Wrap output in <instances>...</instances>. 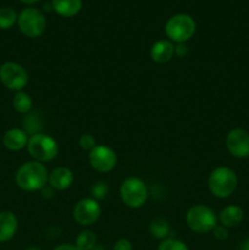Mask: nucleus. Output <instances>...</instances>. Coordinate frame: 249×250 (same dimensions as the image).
<instances>
[{"label":"nucleus","instance_id":"obj_20","mask_svg":"<svg viewBox=\"0 0 249 250\" xmlns=\"http://www.w3.org/2000/svg\"><path fill=\"white\" fill-rule=\"evenodd\" d=\"M75 246L80 250H93L97 247V236L94 232L84 229L76 237Z\"/></svg>","mask_w":249,"mask_h":250},{"label":"nucleus","instance_id":"obj_29","mask_svg":"<svg viewBox=\"0 0 249 250\" xmlns=\"http://www.w3.org/2000/svg\"><path fill=\"white\" fill-rule=\"evenodd\" d=\"M53 250H80L75 244H60V246L55 247Z\"/></svg>","mask_w":249,"mask_h":250},{"label":"nucleus","instance_id":"obj_27","mask_svg":"<svg viewBox=\"0 0 249 250\" xmlns=\"http://www.w3.org/2000/svg\"><path fill=\"white\" fill-rule=\"evenodd\" d=\"M112 250H133V246L131 242L126 238H120L115 242Z\"/></svg>","mask_w":249,"mask_h":250},{"label":"nucleus","instance_id":"obj_4","mask_svg":"<svg viewBox=\"0 0 249 250\" xmlns=\"http://www.w3.org/2000/svg\"><path fill=\"white\" fill-rule=\"evenodd\" d=\"M27 151L33 160L39 163L53 161L59 154L58 142L45 133H37L29 136L27 143Z\"/></svg>","mask_w":249,"mask_h":250},{"label":"nucleus","instance_id":"obj_15","mask_svg":"<svg viewBox=\"0 0 249 250\" xmlns=\"http://www.w3.org/2000/svg\"><path fill=\"white\" fill-rule=\"evenodd\" d=\"M175 55V45L168 39H161L151 45L150 58L156 63H166Z\"/></svg>","mask_w":249,"mask_h":250},{"label":"nucleus","instance_id":"obj_14","mask_svg":"<svg viewBox=\"0 0 249 250\" xmlns=\"http://www.w3.org/2000/svg\"><path fill=\"white\" fill-rule=\"evenodd\" d=\"M19 229V220L12 211L0 212V243L11 241Z\"/></svg>","mask_w":249,"mask_h":250},{"label":"nucleus","instance_id":"obj_28","mask_svg":"<svg viewBox=\"0 0 249 250\" xmlns=\"http://www.w3.org/2000/svg\"><path fill=\"white\" fill-rule=\"evenodd\" d=\"M188 53V46L186 43H178L175 45V55H177L178 58H183V56L187 55Z\"/></svg>","mask_w":249,"mask_h":250},{"label":"nucleus","instance_id":"obj_26","mask_svg":"<svg viewBox=\"0 0 249 250\" xmlns=\"http://www.w3.org/2000/svg\"><path fill=\"white\" fill-rule=\"evenodd\" d=\"M212 234H214V237L217 241H226L228 238V229L217 224L215 229H212Z\"/></svg>","mask_w":249,"mask_h":250},{"label":"nucleus","instance_id":"obj_5","mask_svg":"<svg viewBox=\"0 0 249 250\" xmlns=\"http://www.w3.org/2000/svg\"><path fill=\"white\" fill-rule=\"evenodd\" d=\"M197 24L194 19L187 14H177L171 16L165 24V33L172 43H186L195 33Z\"/></svg>","mask_w":249,"mask_h":250},{"label":"nucleus","instance_id":"obj_18","mask_svg":"<svg viewBox=\"0 0 249 250\" xmlns=\"http://www.w3.org/2000/svg\"><path fill=\"white\" fill-rule=\"evenodd\" d=\"M12 106H14L15 111L19 114L27 115L31 112L32 107H33V100H32L31 95L23 90L16 92L12 98Z\"/></svg>","mask_w":249,"mask_h":250},{"label":"nucleus","instance_id":"obj_23","mask_svg":"<svg viewBox=\"0 0 249 250\" xmlns=\"http://www.w3.org/2000/svg\"><path fill=\"white\" fill-rule=\"evenodd\" d=\"M158 250H189L185 242L176 238H166L160 242Z\"/></svg>","mask_w":249,"mask_h":250},{"label":"nucleus","instance_id":"obj_9","mask_svg":"<svg viewBox=\"0 0 249 250\" xmlns=\"http://www.w3.org/2000/svg\"><path fill=\"white\" fill-rule=\"evenodd\" d=\"M102 207L94 198H83L75 205L72 211L73 220L81 226H92L99 220Z\"/></svg>","mask_w":249,"mask_h":250},{"label":"nucleus","instance_id":"obj_2","mask_svg":"<svg viewBox=\"0 0 249 250\" xmlns=\"http://www.w3.org/2000/svg\"><path fill=\"white\" fill-rule=\"evenodd\" d=\"M238 186V177L232 168L219 166L210 173L208 187L210 193L219 199H226L234 193Z\"/></svg>","mask_w":249,"mask_h":250},{"label":"nucleus","instance_id":"obj_8","mask_svg":"<svg viewBox=\"0 0 249 250\" xmlns=\"http://www.w3.org/2000/svg\"><path fill=\"white\" fill-rule=\"evenodd\" d=\"M28 72L17 62H5L0 66V82L12 92H21L28 84Z\"/></svg>","mask_w":249,"mask_h":250},{"label":"nucleus","instance_id":"obj_22","mask_svg":"<svg viewBox=\"0 0 249 250\" xmlns=\"http://www.w3.org/2000/svg\"><path fill=\"white\" fill-rule=\"evenodd\" d=\"M24 124V131L27 132V134L29 136H33V134L37 133H41V129H42V122L39 116L37 115V112H29L27 114L26 119L23 121Z\"/></svg>","mask_w":249,"mask_h":250},{"label":"nucleus","instance_id":"obj_16","mask_svg":"<svg viewBox=\"0 0 249 250\" xmlns=\"http://www.w3.org/2000/svg\"><path fill=\"white\" fill-rule=\"evenodd\" d=\"M243 219L244 211L238 205H227L220 211L219 216H217L220 225L227 227V229L237 227L243 221Z\"/></svg>","mask_w":249,"mask_h":250},{"label":"nucleus","instance_id":"obj_12","mask_svg":"<svg viewBox=\"0 0 249 250\" xmlns=\"http://www.w3.org/2000/svg\"><path fill=\"white\" fill-rule=\"evenodd\" d=\"M73 180H75V176L70 168L65 166H59L49 172L48 185L54 190H66L72 186Z\"/></svg>","mask_w":249,"mask_h":250},{"label":"nucleus","instance_id":"obj_7","mask_svg":"<svg viewBox=\"0 0 249 250\" xmlns=\"http://www.w3.org/2000/svg\"><path fill=\"white\" fill-rule=\"evenodd\" d=\"M17 26L28 38L41 37L46 29V19L41 10L36 7H26L17 16Z\"/></svg>","mask_w":249,"mask_h":250},{"label":"nucleus","instance_id":"obj_3","mask_svg":"<svg viewBox=\"0 0 249 250\" xmlns=\"http://www.w3.org/2000/svg\"><path fill=\"white\" fill-rule=\"evenodd\" d=\"M186 222L190 231L198 234H208L212 232L219 220L211 208L204 204H197L189 208L187 211Z\"/></svg>","mask_w":249,"mask_h":250},{"label":"nucleus","instance_id":"obj_30","mask_svg":"<svg viewBox=\"0 0 249 250\" xmlns=\"http://www.w3.org/2000/svg\"><path fill=\"white\" fill-rule=\"evenodd\" d=\"M239 250H249V238L244 239V241L239 244Z\"/></svg>","mask_w":249,"mask_h":250},{"label":"nucleus","instance_id":"obj_25","mask_svg":"<svg viewBox=\"0 0 249 250\" xmlns=\"http://www.w3.org/2000/svg\"><path fill=\"white\" fill-rule=\"evenodd\" d=\"M78 146H81V149L85 151H90L92 149H94L97 146V141H95L94 137L89 133H84L78 139Z\"/></svg>","mask_w":249,"mask_h":250},{"label":"nucleus","instance_id":"obj_17","mask_svg":"<svg viewBox=\"0 0 249 250\" xmlns=\"http://www.w3.org/2000/svg\"><path fill=\"white\" fill-rule=\"evenodd\" d=\"M53 10L62 17H73L82 9V0H51Z\"/></svg>","mask_w":249,"mask_h":250},{"label":"nucleus","instance_id":"obj_24","mask_svg":"<svg viewBox=\"0 0 249 250\" xmlns=\"http://www.w3.org/2000/svg\"><path fill=\"white\" fill-rule=\"evenodd\" d=\"M109 186H107L106 182H103V181H99V182H97L92 187V195L95 200L105 199L109 195Z\"/></svg>","mask_w":249,"mask_h":250},{"label":"nucleus","instance_id":"obj_19","mask_svg":"<svg viewBox=\"0 0 249 250\" xmlns=\"http://www.w3.org/2000/svg\"><path fill=\"white\" fill-rule=\"evenodd\" d=\"M149 232H150L151 237L159 241H164V239L168 238V233H170V224L167 220L163 219V217H156L149 225Z\"/></svg>","mask_w":249,"mask_h":250},{"label":"nucleus","instance_id":"obj_13","mask_svg":"<svg viewBox=\"0 0 249 250\" xmlns=\"http://www.w3.org/2000/svg\"><path fill=\"white\" fill-rule=\"evenodd\" d=\"M29 136L24 129L10 128L2 136V144L10 151H20L27 148Z\"/></svg>","mask_w":249,"mask_h":250},{"label":"nucleus","instance_id":"obj_6","mask_svg":"<svg viewBox=\"0 0 249 250\" xmlns=\"http://www.w3.org/2000/svg\"><path fill=\"white\" fill-rule=\"evenodd\" d=\"M148 187L138 177H128L121 183L120 198L126 207L131 209H139L148 199Z\"/></svg>","mask_w":249,"mask_h":250},{"label":"nucleus","instance_id":"obj_11","mask_svg":"<svg viewBox=\"0 0 249 250\" xmlns=\"http://www.w3.org/2000/svg\"><path fill=\"white\" fill-rule=\"evenodd\" d=\"M226 148L232 156L246 159L249 156V132L243 128H233L226 137Z\"/></svg>","mask_w":249,"mask_h":250},{"label":"nucleus","instance_id":"obj_21","mask_svg":"<svg viewBox=\"0 0 249 250\" xmlns=\"http://www.w3.org/2000/svg\"><path fill=\"white\" fill-rule=\"evenodd\" d=\"M17 16L11 7H0V29H10L17 22Z\"/></svg>","mask_w":249,"mask_h":250},{"label":"nucleus","instance_id":"obj_1","mask_svg":"<svg viewBox=\"0 0 249 250\" xmlns=\"http://www.w3.org/2000/svg\"><path fill=\"white\" fill-rule=\"evenodd\" d=\"M49 171L43 163L32 160L22 164L15 173V182L24 192H37L46 187Z\"/></svg>","mask_w":249,"mask_h":250},{"label":"nucleus","instance_id":"obj_31","mask_svg":"<svg viewBox=\"0 0 249 250\" xmlns=\"http://www.w3.org/2000/svg\"><path fill=\"white\" fill-rule=\"evenodd\" d=\"M23 4H27V5H32V4H36V2H38L39 0H21Z\"/></svg>","mask_w":249,"mask_h":250},{"label":"nucleus","instance_id":"obj_10","mask_svg":"<svg viewBox=\"0 0 249 250\" xmlns=\"http://www.w3.org/2000/svg\"><path fill=\"white\" fill-rule=\"evenodd\" d=\"M88 160L93 170L100 173H107L116 167L117 155L114 149L100 144L89 151Z\"/></svg>","mask_w":249,"mask_h":250},{"label":"nucleus","instance_id":"obj_32","mask_svg":"<svg viewBox=\"0 0 249 250\" xmlns=\"http://www.w3.org/2000/svg\"><path fill=\"white\" fill-rule=\"evenodd\" d=\"M26 250H42V249L38 248V247H29V248H27Z\"/></svg>","mask_w":249,"mask_h":250}]
</instances>
